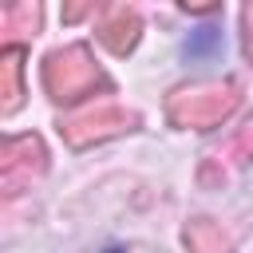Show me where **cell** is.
<instances>
[{"instance_id":"6da1fadb","label":"cell","mask_w":253,"mask_h":253,"mask_svg":"<svg viewBox=\"0 0 253 253\" xmlns=\"http://www.w3.org/2000/svg\"><path fill=\"white\" fill-rule=\"evenodd\" d=\"M217 47H221V32H217L213 24H202V28H194V32L186 36V55H190V59H210Z\"/></svg>"},{"instance_id":"7a4b0ae2","label":"cell","mask_w":253,"mask_h":253,"mask_svg":"<svg viewBox=\"0 0 253 253\" xmlns=\"http://www.w3.org/2000/svg\"><path fill=\"white\" fill-rule=\"evenodd\" d=\"M103 253H123V249H119V245H107V249H103Z\"/></svg>"}]
</instances>
